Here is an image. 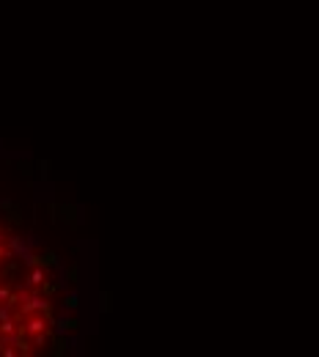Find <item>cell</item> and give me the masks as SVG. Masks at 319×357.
<instances>
[{
  "mask_svg": "<svg viewBox=\"0 0 319 357\" xmlns=\"http://www.w3.org/2000/svg\"><path fill=\"white\" fill-rule=\"evenodd\" d=\"M86 242L55 215L0 195V357H61L99 319Z\"/></svg>",
  "mask_w": 319,
  "mask_h": 357,
  "instance_id": "6da1fadb",
  "label": "cell"
}]
</instances>
